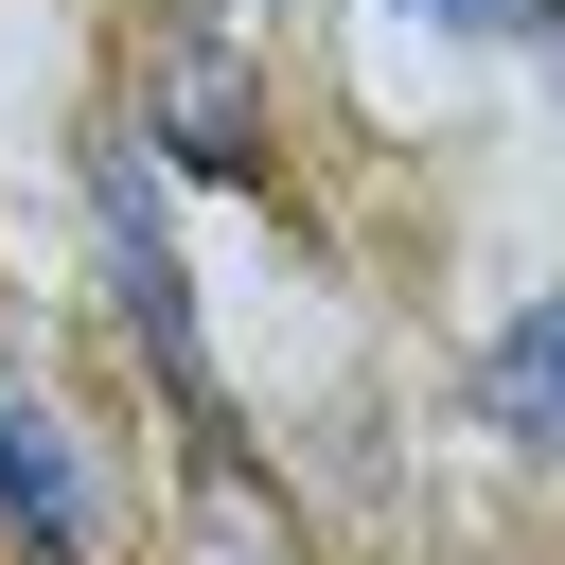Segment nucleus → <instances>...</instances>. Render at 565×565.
Returning <instances> with one entry per match:
<instances>
[{"mask_svg":"<svg viewBox=\"0 0 565 565\" xmlns=\"http://www.w3.org/2000/svg\"><path fill=\"white\" fill-rule=\"evenodd\" d=\"M106 247H124V318L177 353V388H194V282H177V247H159V194H141V159H106Z\"/></svg>","mask_w":565,"mask_h":565,"instance_id":"obj_3","label":"nucleus"},{"mask_svg":"<svg viewBox=\"0 0 565 565\" xmlns=\"http://www.w3.org/2000/svg\"><path fill=\"white\" fill-rule=\"evenodd\" d=\"M477 424L530 441V459H565V282L494 318V353H477Z\"/></svg>","mask_w":565,"mask_h":565,"instance_id":"obj_1","label":"nucleus"},{"mask_svg":"<svg viewBox=\"0 0 565 565\" xmlns=\"http://www.w3.org/2000/svg\"><path fill=\"white\" fill-rule=\"evenodd\" d=\"M494 18H530V35H547V53H565V0H494Z\"/></svg>","mask_w":565,"mask_h":565,"instance_id":"obj_4","label":"nucleus"},{"mask_svg":"<svg viewBox=\"0 0 565 565\" xmlns=\"http://www.w3.org/2000/svg\"><path fill=\"white\" fill-rule=\"evenodd\" d=\"M0 512H18V547H88V477H71V441H53V406L35 388H0Z\"/></svg>","mask_w":565,"mask_h":565,"instance_id":"obj_2","label":"nucleus"},{"mask_svg":"<svg viewBox=\"0 0 565 565\" xmlns=\"http://www.w3.org/2000/svg\"><path fill=\"white\" fill-rule=\"evenodd\" d=\"M406 18H494V0H406Z\"/></svg>","mask_w":565,"mask_h":565,"instance_id":"obj_5","label":"nucleus"}]
</instances>
